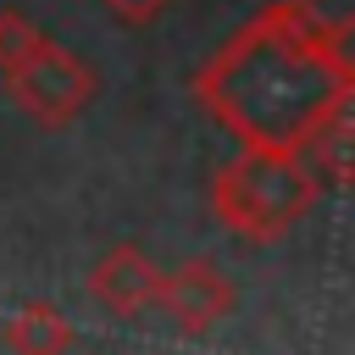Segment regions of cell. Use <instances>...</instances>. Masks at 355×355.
<instances>
[{
  "label": "cell",
  "mask_w": 355,
  "mask_h": 355,
  "mask_svg": "<svg viewBox=\"0 0 355 355\" xmlns=\"http://www.w3.org/2000/svg\"><path fill=\"white\" fill-rule=\"evenodd\" d=\"M11 100L39 122V128H67V122H78L83 111H89V100H94V72L67 50V44H55V39H44L11 78Z\"/></svg>",
  "instance_id": "obj_3"
},
{
  "label": "cell",
  "mask_w": 355,
  "mask_h": 355,
  "mask_svg": "<svg viewBox=\"0 0 355 355\" xmlns=\"http://www.w3.org/2000/svg\"><path fill=\"white\" fill-rule=\"evenodd\" d=\"M233 283L216 272V261H205V255H194V261H183L178 272H161V294H155V311L178 327V333H189V338H200V333H211V327H222L227 316H233Z\"/></svg>",
  "instance_id": "obj_4"
},
{
  "label": "cell",
  "mask_w": 355,
  "mask_h": 355,
  "mask_svg": "<svg viewBox=\"0 0 355 355\" xmlns=\"http://www.w3.org/2000/svg\"><path fill=\"white\" fill-rule=\"evenodd\" d=\"M322 200V178L294 150H239L211 178V211L227 233L250 244L283 239Z\"/></svg>",
  "instance_id": "obj_2"
},
{
  "label": "cell",
  "mask_w": 355,
  "mask_h": 355,
  "mask_svg": "<svg viewBox=\"0 0 355 355\" xmlns=\"http://www.w3.org/2000/svg\"><path fill=\"white\" fill-rule=\"evenodd\" d=\"M39 44H44V33H39L22 11H0V78H11Z\"/></svg>",
  "instance_id": "obj_7"
},
{
  "label": "cell",
  "mask_w": 355,
  "mask_h": 355,
  "mask_svg": "<svg viewBox=\"0 0 355 355\" xmlns=\"http://www.w3.org/2000/svg\"><path fill=\"white\" fill-rule=\"evenodd\" d=\"M105 6H111V17H116L122 28H150L172 0H105Z\"/></svg>",
  "instance_id": "obj_8"
},
{
  "label": "cell",
  "mask_w": 355,
  "mask_h": 355,
  "mask_svg": "<svg viewBox=\"0 0 355 355\" xmlns=\"http://www.w3.org/2000/svg\"><path fill=\"white\" fill-rule=\"evenodd\" d=\"M155 294H161V266H155L139 244H116V250H105L100 266L89 272V300L105 305L111 316L155 311Z\"/></svg>",
  "instance_id": "obj_5"
},
{
  "label": "cell",
  "mask_w": 355,
  "mask_h": 355,
  "mask_svg": "<svg viewBox=\"0 0 355 355\" xmlns=\"http://www.w3.org/2000/svg\"><path fill=\"white\" fill-rule=\"evenodd\" d=\"M72 338H78L72 322H67L55 305H44V300L22 305V311L6 322V349H11V355H67Z\"/></svg>",
  "instance_id": "obj_6"
},
{
  "label": "cell",
  "mask_w": 355,
  "mask_h": 355,
  "mask_svg": "<svg viewBox=\"0 0 355 355\" xmlns=\"http://www.w3.org/2000/svg\"><path fill=\"white\" fill-rule=\"evenodd\" d=\"M194 100L244 150H294L355 100L349 22L316 0H266L194 72Z\"/></svg>",
  "instance_id": "obj_1"
}]
</instances>
